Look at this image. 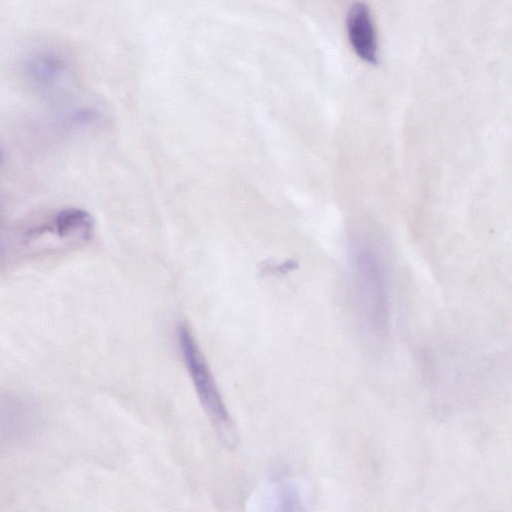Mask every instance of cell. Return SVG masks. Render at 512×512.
<instances>
[{
	"mask_svg": "<svg viewBox=\"0 0 512 512\" xmlns=\"http://www.w3.org/2000/svg\"><path fill=\"white\" fill-rule=\"evenodd\" d=\"M53 226L60 237L77 236L87 240L93 233L94 219L83 209L67 208L56 215Z\"/></svg>",
	"mask_w": 512,
	"mask_h": 512,
	"instance_id": "cell-3",
	"label": "cell"
},
{
	"mask_svg": "<svg viewBox=\"0 0 512 512\" xmlns=\"http://www.w3.org/2000/svg\"><path fill=\"white\" fill-rule=\"evenodd\" d=\"M1 159H2V152H1V150H0V162H1Z\"/></svg>",
	"mask_w": 512,
	"mask_h": 512,
	"instance_id": "cell-4",
	"label": "cell"
},
{
	"mask_svg": "<svg viewBox=\"0 0 512 512\" xmlns=\"http://www.w3.org/2000/svg\"><path fill=\"white\" fill-rule=\"evenodd\" d=\"M177 339L196 393L211 425L222 442L234 447L238 440L234 423L209 366L186 323L178 324Z\"/></svg>",
	"mask_w": 512,
	"mask_h": 512,
	"instance_id": "cell-1",
	"label": "cell"
},
{
	"mask_svg": "<svg viewBox=\"0 0 512 512\" xmlns=\"http://www.w3.org/2000/svg\"><path fill=\"white\" fill-rule=\"evenodd\" d=\"M347 34L356 55L363 61L378 63L377 37L368 6L358 2L347 14Z\"/></svg>",
	"mask_w": 512,
	"mask_h": 512,
	"instance_id": "cell-2",
	"label": "cell"
}]
</instances>
